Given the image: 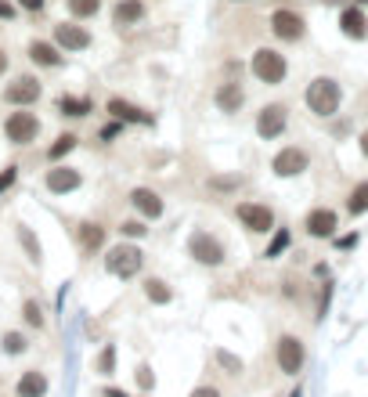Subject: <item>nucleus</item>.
I'll use <instances>...</instances> for the list:
<instances>
[{
  "mask_svg": "<svg viewBox=\"0 0 368 397\" xmlns=\"http://www.w3.org/2000/svg\"><path fill=\"white\" fill-rule=\"evenodd\" d=\"M303 101H307V108L314 116L329 119L336 108H340V101H343V87L336 84L332 76H318V79L307 84V90H303Z\"/></svg>",
  "mask_w": 368,
  "mask_h": 397,
  "instance_id": "nucleus-1",
  "label": "nucleus"
},
{
  "mask_svg": "<svg viewBox=\"0 0 368 397\" xmlns=\"http://www.w3.org/2000/svg\"><path fill=\"white\" fill-rule=\"evenodd\" d=\"M188 253H191V260L202 264V267H220L224 260H228V249H224V242L217 235L210 231H191L188 235Z\"/></svg>",
  "mask_w": 368,
  "mask_h": 397,
  "instance_id": "nucleus-2",
  "label": "nucleus"
},
{
  "mask_svg": "<svg viewBox=\"0 0 368 397\" xmlns=\"http://www.w3.org/2000/svg\"><path fill=\"white\" fill-rule=\"evenodd\" d=\"M253 76L260 79V84L267 87H278L285 72H289V66H285V55H278L275 47H260V51H253V61H249Z\"/></svg>",
  "mask_w": 368,
  "mask_h": 397,
  "instance_id": "nucleus-3",
  "label": "nucleus"
},
{
  "mask_svg": "<svg viewBox=\"0 0 368 397\" xmlns=\"http://www.w3.org/2000/svg\"><path fill=\"white\" fill-rule=\"evenodd\" d=\"M141 267H145V253H141L134 242H123V246H112L108 257H105V271L116 275V278H134Z\"/></svg>",
  "mask_w": 368,
  "mask_h": 397,
  "instance_id": "nucleus-4",
  "label": "nucleus"
},
{
  "mask_svg": "<svg viewBox=\"0 0 368 397\" xmlns=\"http://www.w3.org/2000/svg\"><path fill=\"white\" fill-rule=\"evenodd\" d=\"M275 361H278V372L282 376H300L303 372V365H307V347H303L300 336H278L275 343Z\"/></svg>",
  "mask_w": 368,
  "mask_h": 397,
  "instance_id": "nucleus-5",
  "label": "nucleus"
},
{
  "mask_svg": "<svg viewBox=\"0 0 368 397\" xmlns=\"http://www.w3.org/2000/svg\"><path fill=\"white\" fill-rule=\"evenodd\" d=\"M235 217H238V224H242L246 231H253V235L275 231V210L264 206V202H238L235 206Z\"/></svg>",
  "mask_w": 368,
  "mask_h": 397,
  "instance_id": "nucleus-6",
  "label": "nucleus"
},
{
  "mask_svg": "<svg viewBox=\"0 0 368 397\" xmlns=\"http://www.w3.org/2000/svg\"><path fill=\"white\" fill-rule=\"evenodd\" d=\"M37 134H40V119L33 113H26V108H19V113H11L4 119V137L11 145H29V141H37Z\"/></svg>",
  "mask_w": 368,
  "mask_h": 397,
  "instance_id": "nucleus-7",
  "label": "nucleus"
},
{
  "mask_svg": "<svg viewBox=\"0 0 368 397\" xmlns=\"http://www.w3.org/2000/svg\"><path fill=\"white\" fill-rule=\"evenodd\" d=\"M285 126H289V108H285V105L271 101V105L260 108V116H257V134H260L264 141L282 137V134H285Z\"/></svg>",
  "mask_w": 368,
  "mask_h": 397,
  "instance_id": "nucleus-8",
  "label": "nucleus"
},
{
  "mask_svg": "<svg viewBox=\"0 0 368 397\" xmlns=\"http://www.w3.org/2000/svg\"><path fill=\"white\" fill-rule=\"evenodd\" d=\"M40 94H43V87H40L37 76H19L14 84H8L4 101H8V105H19V108H29V105L40 101Z\"/></svg>",
  "mask_w": 368,
  "mask_h": 397,
  "instance_id": "nucleus-9",
  "label": "nucleus"
},
{
  "mask_svg": "<svg viewBox=\"0 0 368 397\" xmlns=\"http://www.w3.org/2000/svg\"><path fill=\"white\" fill-rule=\"evenodd\" d=\"M303 29H307V22H303V14L289 11V8H278L275 14H271V33H275L278 40L285 43H293L303 37Z\"/></svg>",
  "mask_w": 368,
  "mask_h": 397,
  "instance_id": "nucleus-10",
  "label": "nucleus"
},
{
  "mask_svg": "<svg viewBox=\"0 0 368 397\" xmlns=\"http://www.w3.org/2000/svg\"><path fill=\"white\" fill-rule=\"evenodd\" d=\"M43 184H47V192H51V195H69V192H76V188L84 184V173H79L76 166H51V170H47V177H43Z\"/></svg>",
  "mask_w": 368,
  "mask_h": 397,
  "instance_id": "nucleus-11",
  "label": "nucleus"
},
{
  "mask_svg": "<svg viewBox=\"0 0 368 397\" xmlns=\"http://www.w3.org/2000/svg\"><path fill=\"white\" fill-rule=\"evenodd\" d=\"M311 166V155L303 152V148H282L278 155H275V163H271V170L278 173V177H296V173H303Z\"/></svg>",
  "mask_w": 368,
  "mask_h": 397,
  "instance_id": "nucleus-12",
  "label": "nucleus"
},
{
  "mask_svg": "<svg viewBox=\"0 0 368 397\" xmlns=\"http://www.w3.org/2000/svg\"><path fill=\"white\" fill-rule=\"evenodd\" d=\"M303 224H307L311 238H332L336 228H340V217H336V210H329V206H314Z\"/></svg>",
  "mask_w": 368,
  "mask_h": 397,
  "instance_id": "nucleus-13",
  "label": "nucleus"
},
{
  "mask_svg": "<svg viewBox=\"0 0 368 397\" xmlns=\"http://www.w3.org/2000/svg\"><path fill=\"white\" fill-rule=\"evenodd\" d=\"M55 43L61 51H84V47H90V33L76 22H58L55 26Z\"/></svg>",
  "mask_w": 368,
  "mask_h": 397,
  "instance_id": "nucleus-14",
  "label": "nucleus"
},
{
  "mask_svg": "<svg viewBox=\"0 0 368 397\" xmlns=\"http://www.w3.org/2000/svg\"><path fill=\"white\" fill-rule=\"evenodd\" d=\"M130 202H134V210L145 217V220H159V217L166 213V202L159 199V192H152V188H134Z\"/></svg>",
  "mask_w": 368,
  "mask_h": 397,
  "instance_id": "nucleus-15",
  "label": "nucleus"
},
{
  "mask_svg": "<svg viewBox=\"0 0 368 397\" xmlns=\"http://www.w3.org/2000/svg\"><path fill=\"white\" fill-rule=\"evenodd\" d=\"M242 101H246V90H242V84H235V79H228V84H220V87H217V108H220V113L235 116L238 108H242Z\"/></svg>",
  "mask_w": 368,
  "mask_h": 397,
  "instance_id": "nucleus-16",
  "label": "nucleus"
},
{
  "mask_svg": "<svg viewBox=\"0 0 368 397\" xmlns=\"http://www.w3.org/2000/svg\"><path fill=\"white\" fill-rule=\"evenodd\" d=\"M105 228L98 224V220H84V224L76 228V242H79V249L84 253H98L101 246H105Z\"/></svg>",
  "mask_w": 368,
  "mask_h": 397,
  "instance_id": "nucleus-17",
  "label": "nucleus"
},
{
  "mask_svg": "<svg viewBox=\"0 0 368 397\" xmlns=\"http://www.w3.org/2000/svg\"><path fill=\"white\" fill-rule=\"evenodd\" d=\"M47 376L40 372V369H29V372H22L19 376V383H14V394L19 397H47Z\"/></svg>",
  "mask_w": 368,
  "mask_h": 397,
  "instance_id": "nucleus-18",
  "label": "nucleus"
},
{
  "mask_svg": "<svg viewBox=\"0 0 368 397\" xmlns=\"http://www.w3.org/2000/svg\"><path fill=\"white\" fill-rule=\"evenodd\" d=\"M108 116L119 119V123H152V116L145 113V108H137V105L123 101V98H108Z\"/></svg>",
  "mask_w": 368,
  "mask_h": 397,
  "instance_id": "nucleus-19",
  "label": "nucleus"
},
{
  "mask_svg": "<svg viewBox=\"0 0 368 397\" xmlns=\"http://www.w3.org/2000/svg\"><path fill=\"white\" fill-rule=\"evenodd\" d=\"M141 19H145V4H141V0H119L116 4V11H112V22L116 26H137Z\"/></svg>",
  "mask_w": 368,
  "mask_h": 397,
  "instance_id": "nucleus-20",
  "label": "nucleus"
},
{
  "mask_svg": "<svg viewBox=\"0 0 368 397\" xmlns=\"http://www.w3.org/2000/svg\"><path fill=\"white\" fill-rule=\"evenodd\" d=\"M29 58H33L37 66H43V69H58V66H61L58 47L47 43V40H33V43H29Z\"/></svg>",
  "mask_w": 368,
  "mask_h": 397,
  "instance_id": "nucleus-21",
  "label": "nucleus"
},
{
  "mask_svg": "<svg viewBox=\"0 0 368 397\" xmlns=\"http://www.w3.org/2000/svg\"><path fill=\"white\" fill-rule=\"evenodd\" d=\"M340 29H343L350 40H361V37L368 33V19L361 14V8H347V11L340 14Z\"/></svg>",
  "mask_w": 368,
  "mask_h": 397,
  "instance_id": "nucleus-22",
  "label": "nucleus"
},
{
  "mask_svg": "<svg viewBox=\"0 0 368 397\" xmlns=\"http://www.w3.org/2000/svg\"><path fill=\"white\" fill-rule=\"evenodd\" d=\"M141 289H145L148 304H159V307H163V304H170V300H173V289H170V285H166L163 278H145V285H141Z\"/></svg>",
  "mask_w": 368,
  "mask_h": 397,
  "instance_id": "nucleus-23",
  "label": "nucleus"
},
{
  "mask_svg": "<svg viewBox=\"0 0 368 397\" xmlns=\"http://www.w3.org/2000/svg\"><path fill=\"white\" fill-rule=\"evenodd\" d=\"M58 113L61 116H72V119H84V116H90V101L66 94V98H58Z\"/></svg>",
  "mask_w": 368,
  "mask_h": 397,
  "instance_id": "nucleus-24",
  "label": "nucleus"
},
{
  "mask_svg": "<svg viewBox=\"0 0 368 397\" xmlns=\"http://www.w3.org/2000/svg\"><path fill=\"white\" fill-rule=\"evenodd\" d=\"M289 242H293V235H289V228H275V235H271V242H267V249H264V257H267V260H275V257H282V253L289 249Z\"/></svg>",
  "mask_w": 368,
  "mask_h": 397,
  "instance_id": "nucleus-25",
  "label": "nucleus"
},
{
  "mask_svg": "<svg viewBox=\"0 0 368 397\" xmlns=\"http://www.w3.org/2000/svg\"><path fill=\"white\" fill-rule=\"evenodd\" d=\"M347 213H350V217H361V213H368V181H361V184L354 188V192H350Z\"/></svg>",
  "mask_w": 368,
  "mask_h": 397,
  "instance_id": "nucleus-26",
  "label": "nucleus"
},
{
  "mask_svg": "<svg viewBox=\"0 0 368 397\" xmlns=\"http://www.w3.org/2000/svg\"><path fill=\"white\" fill-rule=\"evenodd\" d=\"M76 145H79V137H76V134H61V137L55 141V145L47 148V159H51V163H58V159H66Z\"/></svg>",
  "mask_w": 368,
  "mask_h": 397,
  "instance_id": "nucleus-27",
  "label": "nucleus"
},
{
  "mask_svg": "<svg viewBox=\"0 0 368 397\" xmlns=\"http://www.w3.org/2000/svg\"><path fill=\"white\" fill-rule=\"evenodd\" d=\"M0 347H4V354H26L29 351V340L22 336V332H4Z\"/></svg>",
  "mask_w": 368,
  "mask_h": 397,
  "instance_id": "nucleus-28",
  "label": "nucleus"
},
{
  "mask_svg": "<svg viewBox=\"0 0 368 397\" xmlns=\"http://www.w3.org/2000/svg\"><path fill=\"white\" fill-rule=\"evenodd\" d=\"M19 242L26 246V253H29V260H33V264H40V242H37V235L29 231L26 224H19Z\"/></svg>",
  "mask_w": 368,
  "mask_h": 397,
  "instance_id": "nucleus-29",
  "label": "nucleus"
},
{
  "mask_svg": "<svg viewBox=\"0 0 368 397\" xmlns=\"http://www.w3.org/2000/svg\"><path fill=\"white\" fill-rule=\"evenodd\" d=\"M101 8V0H69V11L76 14V19H94Z\"/></svg>",
  "mask_w": 368,
  "mask_h": 397,
  "instance_id": "nucleus-30",
  "label": "nucleus"
},
{
  "mask_svg": "<svg viewBox=\"0 0 368 397\" xmlns=\"http://www.w3.org/2000/svg\"><path fill=\"white\" fill-rule=\"evenodd\" d=\"M22 318H26L29 329H43V311H40L37 300H26V304H22Z\"/></svg>",
  "mask_w": 368,
  "mask_h": 397,
  "instance_id": "nucleus-31",
  "label": "nucleus"
},
{
  "mask_svg": "<svg viewBox=\"0 0 368 397\" xmlns=\"http://www.w3.org/2000/svg\"><path fill=\"white\" fill-rule=\"evenodd\" d=\"M98 372H101V376H112V372H116V347H112V343L101 347V354H98Z\"/></svg>",
  "mask_w": 368,
  "mask_h": 397,
  "instance_id": "nucleus-32",
  "label": "nucleus"
},
{
  "mask_svg": "<svg viewBox=\"0 0 368 397\" xmlns=\"http://www.w3.org/2000/svg\"><path fill=\"white\" fill-rule=\"evenodd\" d=\"M119 231H123L126 238H145V235H148L145 220H123V224H119Z\"/></svg>",
  "mask_w": 368,
  "mask_h": 397,
  "instance_id": "nucleus-33",
  "label": "nucleus"
},
{
  "mask_svg": "<svg viewBox=\"0 0 368 397\" xmlns=\"http://www.w3.org/2000/svg\"><path fill=\"white\" fill-rule=\"evenodd\" d=\"M14 181H19V166L11 163V166H8L4 173H0V195H4V192H8V188H11Z\"/></svg>",
  "mask_w": 368,
  "mask_h": 397,
  "instance_id": "nucleus-34",
  "label": "nucleus"
},
{
  "mask_svg": "<svg viewBox=\"0 0 368 397\" xmlns=\"http://www.w3.org/2000/svg\"><path fill=\"white\" fill-rule=\"evenodd\" d=\"M119 130H123V123H119V119H112V123H105V126H101V134H98V137H101V141H116V137H119Z\"/></svg>",
  "mask_w": 368,
  "mask_h": 397,
  "instance_id": "nucleus-35",
  "label": "nucleus"
},
{
  "mask_svg": "<svg viewBox=\"0 0 368 397\" xmlns=\"http://www.w3.org/2000/svg\"><path fill=\"white\" fill-rule=\"evenodd\" d=\"M134 376H137V383H141V390H152V383H155V376H152V369H148V365H141V369H137Z\"/></svg>",
  "mask_w": 368,
  "mask_h": 397,
  "instance_id": "nucleus-36",
  "label": "nucleus"
},
{
  "mask_svg": "<svg viewBox=\"0 0 368 397\" xmlns=\"http://www.w3.org/2000/svg\"><path fill=\"white\" fill-rule=\"evenodd\" d=\"M217 361H220V365H228V369H231V376H238V372H242V365H238V358H231L228 351H217Z\"/></svg>",
  "mask_w": 368,
  "mask_h": 397,
  "instance_id": "nucleus-37",
  "label": "nucleus"
},
{
  "mask_svg": "<svg viewBox=\"0 0 368 397\" xmlns=\"http://www.w3.org/2000/svg\"><path fill=\"white\" fill-rule=\"evenodd\" d=\"M329 300H332V282H325V289H322V304H318V318H325V311H329Z\"/></svg>",
  "mask_w": 368,
  "mask_h": 397,
  "instance_id": "nucleus-38",
  "label": "nucleus"
},
{
  "mask_svg": "<svg viewBox=\"0 0 368 397\" xmlns=\"http://www.w3.org/2000/svg\"><path fill=\"white\" fill-rule=\"evenodd\" d=\"M188 397H220V390H217V387H195Z\"/></svg>",
  "mask_w": 368,
  "mask_h": 397,
  "instance_id": "nucleus-39",
  "label": "nucleus"
},
{
  "mask_svg": "<svg viewBox=\"0 0 368 397\" xmlns=\"http://www.w3.org/2000/svg\"><path fill=\"white\" fill-rule=\"evenodd\" d=\"M210 184H213V188H235V184H238V177H213Z\"/></svg>",
  "mask_w": 368,
  "mask_h": 397,
  "instance_id": "nucleus-40",
  "label": "nucleus"
},
{
  "mask_svg": "<svg viewBox=\"0 0 368 397\" xmlns=\"http://www.w3.org/2000/svg\"><path fill=\"white\" fill-rule=\"evenodd\" d=\"M19 4H22L26 11H40V8H43V0H19Z\"/></svg>",
  "mask_w": 368,
  "mask_h": 397,
  "instance_id": "nucleus-41",
  "label": "nucleus"
},
{
  "mask_svg": "<svg viewBox=\"0 0 368 397\" xmlns=\"http://www.w3.org/2000/svg\"><path fill=\"white\" fill-rule=\"evenodd\" d=\"M11 14H14V8L8 4V0H0V19H11Z\"/></svg>",
  "mask_w": 368,
  "mask_h": 397,
  "instance_id": "nucleus-42",
  "label": "nucleus"
},
{
  "mask_svg": "<svg viewBox=\"0 0 368 397\" xmlns=\"http://www.w3.org/2000/svg\"><path fill=\"white\" fill-rule=\"evenodd\" d=\"M105 397H126V394H123L119 387H108V390H105Z\"/></svg>",
  "mask_w": 368,
  "mask_h": 397,
  "instance_id": "nucleus-43",
  "label": "nucleus"
},
{
  "mask_svg": "<svg viewBox=\"0 0 368 397\" xmlns=\"http://www.w3.org/2000/svg\"><path fill=\"white\" fill-rule=\"evenodd\" d=\"M4 72H8V55L0 51V76H4Z\"/></svg>",
  "mask_w": 368,
  "mask_h": 397,
  "instance_id": "nucleus-44",
  "label": "nucleus"
},
{
  "mask_svg": "<svg viewBox=\"0 0 368 397\" xmlns=\"http://www.w3.org/2000/svg\"><path fill=\"white\" fill-rule=\"evenodd\" d=\"M361 152L368 155V134H361Z\"/></svg>",
  "mask_w": 368,
  "mask_h": 397,
  "instance_id": "nucleus-45",
  "label": "nucleus"
},
{
  "mask_svg": "<svg viewBox=\"0 0 368 397\" xmlns=\"http://www.w3.org/2000/svg\"><path fill=\"white\" fill-rule=\"evenodd\" d=\"M289 397H303V390H293V394H289Z\"/></svg>",
  "mask_w": 368,
  "mask_h": 397,
  "instance_id": "nucleus-46",
  "label": "nucleus"
},
{
  "mask_svg": "<svg viewBox=\"0 0 368 397\" xmlns=\"http://www.w3.org/2000/svg\"><path fill=\"white\" fill-rule=\"evenodd\" d=\"M235 4H246V0H235Z\"/></svg>",
  "mask_w": 368,
  "mask_h": 397,
  "instance_id": "nucleus-47",
  "label": "nucleus"
},
{
  "mask_svg": "<svg viewBox=\"0 0 368 397\" xmlns=\"http://www.w3.org/2000/svg\"><path fill=\"white\" fill-rule=\"evenodd\" d=\"M358 4H368V0H358Z\"/></svg>",
  "mask_w": 368,
  "mask_h": 397,
  "instance_id": "nucleus-48",
  "label": "nucleus"
},
{
  "mask_svg": "<svg viewBox=\"0 0 368 397\" xmlns=\"http://www.w3.org/2000/svg\"><path fill=\"white\" fill-rule=\"evenodd\" d=\"M145 397H148V394H145Z\"/></svg>",
  "mask_w": 368,
  "mask_h": 397,
  "instance_id": "nucleus-49",
  "label": "nucleus"
}]
</instances>
